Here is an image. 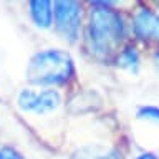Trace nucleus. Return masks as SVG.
<instances>
[{
  "label": "nucleus",
  "instance_id": "nucleus-1",
  "mask_svg": "<svg viewBox=\"0 0 159 159\" xmlns=\"http://www.w3.org/2000/svg\"><path fill=\"white\" fill-rule=\"evenodd\" d=\"M75 73L71 57L63 50L50 48L35 53L27 65V81L35 86L60 84L68 81Z\"/></svg>",
  "mask_w": 159,
  "mask_h": 159
},
{
  "label": "nucleus",
  "instance_id": "nucleus-2",
  "mask_svg": "<svg viewBox=\"0 0 159 159\" xmlns=\"http://www.w3.org/2000/svg\"><path fill=\"white\" fill-rule=\"evenodd\" d=\"M124 35L121 17L103 3H94L89 13V42L99 55H108L118 48Z\"/></svg>",
  "mask_w": 159,
  "mask_h": 159
},
{
  "label": "nucleus",
  "instance_id": "nucleus-3",
  "mask_svg": "<svg viewBox=\"0 0 159 159\" xmlns=\"http://www.w3.org/2000/svg\"><path fill=\"white\" fill-rule=\"evenodd\" d=\"M60 103L61 96L57 89H32V88H23L17 94V106L20 111L30 113V114H48L55 111Z\"/></svg>",
  "mask_w": 159,
  "mask_h": 159
},
{
  "label": "nucleus",
  "instance_id": "nucleus-4",
  "mask_svg": "<svg viewBox=\"0 0 159 159\" xmlns=\"http://www.w3.org/2000/svg\"><path fill=\"white\" fill-rule=\"evenodd\" d=\"M55 25L57 30L61 33L63 38L75 42L80 33V25H81V7L78 2L71 0H60L55 2Z\"/></svg>",
  "mask_w": 159,
  "mask_h": 159
},
{
  "label": "nucleus",
  "instance_id": "nucleus-5",
  "mask_svg": "<svg viewBox=\"0 0 159 159\" xmlns=\"http://www.w3.org/2000/svg\"><path fill=\"white\" fill-rule=\"evenodd\" d=\"M133 28L143 40H159V15L149 8H139L134 15Z\"/></svg>",
  "mask_w": 159,
  "mask_h": 159
},
{
  "label": "nucleus",
  "instance_id": "nucleus-6",
  "mask_svg": "<svg viewBox=\"0 0 159 159\" xmlns=\"http://www.w3.org/2000/svg\"><path fill=\"white\" fill-rule=\"evenodd\" d=\"M28 13L32 22L38 28H50L53 22L52 2L48 0H32L28 2Z\"/></svg>",
  "mask_w": 159,
  "mask_h": 159
},
{
  "label": "nucleus",
  "instance_id": "nucleus-7",
  "mask_svg": "<svg viewBox=\"0 0 159 159\" xmlns=\"http://www.w3.org/2000/svg\"><path fill=\"white\" fill-rule=\"evenodd\" d=\"M71 159H121L118 152L111 151V149H104L98 146H88L81 148L73 154Z\"/></svg>",
  "mask_w": 159,
  "mask_h": 159
},
{
  "label": "nucleus",
  "instance_id": "nucleus-8",
  "mask_svg": "<svg viewBox=\"0 0 159 159\" xmlns=\"http://www.w3.org/2000/svg\"><path fill=\"white\" fill-rule=\"evenodd\" d=\"M138 63H139V55L134 48H126L118 58L119 66L128 68V70H131V71H136L138 70Z\"/></svg>",
  "mask_w": 159,
  "mask_h": 159
},
{
  "label": "nucleus",
  "instance_id": "nucleus-9",
  "mask_svg": "<svg viewBox=\"0 0 159 159\" xmlns=\"http://www.w3.org/2000/svg\"><path fill=\"white\" fill-rule=\"evenodd\" d=\"M138 118L151 119V121H159V108H156V106H143L138 111Z\"/></svg>",
  "mask_w": 159,
  "mask_h": 159
},
{
  "label": "nucleus",
  "instance_id": "nucleus-10",
  "mask_svg": "<svg viewBox=\"0 0 159 159\" xmlns=\"http://www.w3.org/2000/svg\"><path fill=\"white\" fill-rule=\"evenodd\" d=\"M0 159H25V157L12 146H0Z\"/></svg>",
  "mask_w": 159,
  "mask_h": 159
},
{
  "label": "nucleus",
  "instance_id": "nucleus-11",
  "mask_svg": "<svg viewBox=\"0 0 159 159\" xmlns=\"http://www.w3.org/2000/svg\"><path fill=\"white\" fill-rule=\"evenodd\" d=\"M136 159H157V156H154L152 152H144V154H139Z\"/></svg>",
  "mask_w": 159,
  "mask_h": 159
},
{
  "label": "nucleus",
  "instance_id": "nucleus-12",
  "mask_svg": "<svg viewBox=\"0 0 159 159\" xmlns=\"http://www.w3.org/2000/svg\"><path fill=\"white\" fill-rule=\"evenodd\" d=\"M157 63H159V55H157Z\"/></svg>",
  "mask_w": 159,
  "mask_h": 159
}]
</instances>
